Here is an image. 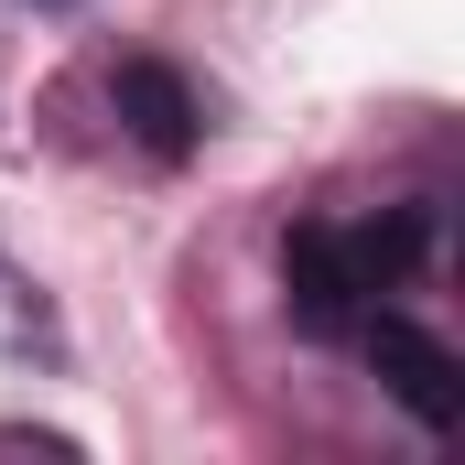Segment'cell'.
Segmentation results:
<instances>
[{
	"instance_id": "6da1fadb",
	"label": "cell",
	"mask_w": 465,
	"mask_h": 465,
	"mask_svg": "<svg viewBox=\"0 0 465 465\" xmlns=\"http://www.w3.org/2000/svg\"><path fill=\"white\" fill-rule=\"evenodd\" d=\"M282 292H292L303 336H357V314H368L390 282H379V260H368L357 228H292L282 238Z\"/></svg>"
},
{
	"instance_id": "7a4b0ae2",
	"label": "cell",
	"mask_w": 465,
	"mask_h": 465,
	"mask_svg": "<svg viewBox=\"0 0 465 465\" xmlns=\"http://www.w3.org/2000/svg\"><path fill=\"white\" fill-rule=\"evenodd\" d=\"M357 347H368V368H379V390L422 422V433H455L465 422V368H455V347L444 336H422L411 314H357Z\"/></svg>"
},
{
	"instance_id": "3957f363",
	"label": "cell",
	"mask_w": 465,
	"mask_h": 465,
	"mask_svg": "<svg viewBox=\"0 0 465 465\" xmlns=\"http://www.w3.org/2000/svg\"><path fill=\"white\" fill-rule=\"evenodd\" d=\"M119 119H130V141L152 152V163H184L195 152V98H184V76L173 65H119Z\"/></svg>"
}]
</instances>
